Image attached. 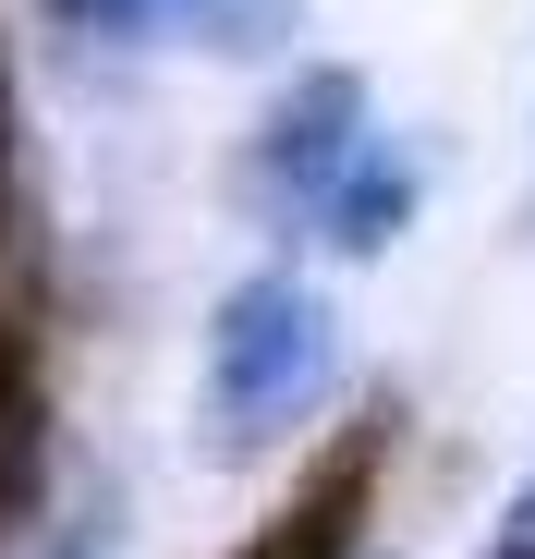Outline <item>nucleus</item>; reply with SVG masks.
<instances>
[{"instance_id": "7ed1b4c3", "label": "nucleus", "mask_w": 535, "mask_h": 559, "mask_svg": "<svg viewBox=\"0 0 535 559\" xmlns=\"http://www.w3.org/2000/svg\"><path fill=\"white\" fill-rule=\"evenodd\" d=\"M402 219H414V158H402L390 134H366V146L329 170V195L305 207V231H317V243H341V255H390V243H402Z\"/></svg>"}, {"instance_id": "f03ea898", "label": "nucleus", "mask_w": 535, "mask_h": 559, "mask_svg": "<svg viewBox=\"0 0 535 559\" xmlns=\"http://www.w3.org/2000/svg\"><path fill=\"white\" fill-rule=\"evenodd\" d=\"M378 122H366V85L353 73H305L281 110H268V134H255V195L281 207V219H305L317 195H329V170L366 146Z\"/></svg>"}, {"instance_id": "f257e3e1", "label": "nucleus", "mask_w": 535, "mask_h": 559, "mask_svg": "<svg viewBox=\"0 0 535 559\" xmlns=\"http://www.w3.org/2000/svg\"><path fill=\"white\" fill-rule=\"evenodd\" d=\"M341 378V317L329 293H305V280L281 267H255L219 293L207 317V378H195V438L207 462H255V450H281Z\"/></svg>"}, {"instance_id": "6e6552de", "label": "nucleus", "mask_w": 535, "mask_h": 559, "mask_svg": "<svg viewBox=\"0 0 535 559\" xmlns=\"http://www.w3.org/2000/svg\"><path fill=\"white\" fill-rule=\"evenodd\" d=\"M0 450H13V402H0Z\"/></svg>"}, {"instance_id": "20e7f679", "label": "nucleus", "mask_w": 535, "mask_h": 559, "mask_svg": "<svg viewBox=\"0 0 535 559\" xmlns=\"http://www.w3.org/2000/svg\"><path fill=\"white\" fill-rule=\"evenodd\" d=\"M37 13H49L61 37H98V49H134V37H183V25H207V49H219L231 0H37Z\"/></svg>"}, {"instance_id": "423d86ee", "label": "nucleus", "mask_w": 535, "mask_h": 559, "mask_svg": "<svg viewBox=\"0 0 535 559\" xmlns=\"http://www.w3.org/2000/svg\"><path fill=\"white\" fill-rule=\"evenodd\" d=\"M487 559H535V475L511 487V511L487 523Z\"/></svg>"}, {"instance_id": "0eeeda50", "label": "nucleus", "mask_w": 535, "mask_h": 559, "mask_svg": "<svg viewBox=\"0 0 535 559\" xmlns=\"http://www.w3.org/2000/svg\"><path fill=\"white\" fill-rule=\"evenodd\" d=\"M37 559H110V547H98V535H49Z\"/></svg>"}, {"instance_id": "39448f33", "label": "nucleus", "mask_w": 535, "mask_h": 559, "mask_svg": "<svg viewBox=\"0 0 535 559\" xmlns=\"http://www.w3.org/2000/svg\"><path fill=\"white\" fill-rule=\"evenodd\" d=\"M353 499H366V462H329V475L268 523L243 559H353Z\"/></svg>"}]
</instances>
